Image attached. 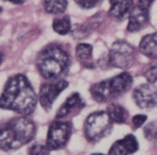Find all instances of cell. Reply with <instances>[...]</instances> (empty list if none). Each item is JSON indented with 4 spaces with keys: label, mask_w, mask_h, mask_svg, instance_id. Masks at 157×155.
<instances>
[{
    "label": "cell",
    "mask_w": 157,
    "mask_h": 155,
    "mask_svg": "<svg viewBox=\"0 0 157 155\" xmlns=\"http://www.w3.org/2000/svg\"><path fill=\"white\" fill-rule=\"evenodd\" d=\"M38 96L29 80L24 74H15L9 78L3 88L0 106L21 115H30L37 107Z\"/></svg>",
    "instance_id": "obj_1"
},
{
    "label": "cell",
    "mask_w": 157,
    "mask_h": 155,
    "mask_svg": "<svg viewBox=\"0 0 157 155\" xmlns=\"http://www.w3.org/2000/svg\"><path fill=\"white\" fill-rule=\"evenodd\" d=\"M36 66L44 79H60L69 69L70 55L61 46L51 44L39 53L36 60Z\"/></svg>",
    "instance_id": "obj_2"
},
{
    "label": "cell",
    "mask_w": 157,
    "mask_h": 155,
    "mask_svg": "<svg viewBox=\"0 0 157 155\" xmlns=\"http://www.w3.org/2000/svg\"><path fill=\"white\" fill-rule=\"evenodd\" d=\"M36 125L26 115L15 118L6 123L1 129L0 146L5 151L16 150L35 138Z\"/></svg>",
    "instance_id": "obj_3"
},
{
    "label": "cell",
    "mask_w": 157,
    "mask_h": 155,
    "mask_svg": "<svg viewBox=\"0 0 157 155\" xmlns=\"http://www.w3.org/2000/svg\"><path fill=\"white\" fill-rule=\"evenodd\" d=\"M132 76L128 72H122L109 80L98 82L90 86V94L97 103H108L122 96L130 90Z\"/></svg>",
    "instance_id": "obj_4"
},
{
    "label": "cell",
    "mask_w": 157,
    "mask_h": 155,
    "mask_svg": "<svg viewBox=\"0 0 157 155\" xmlns=\"http://www.w3.org/2000/svg\"><path fill=\"white\" fill-rule=\"evenodd\" d=\"M112 120L107 111L90 113L84 123V135L90 142H97L107 137L112 130Z\"/></svg>",
    "instance_id": "obj_5"
},
{
    "label": "cell",
    "mask_w": 157,
    "mask_h": 155,
    "mask_svg": "<svg viewBox=\"0 0 157 155\" xmlns=\"http://www.w3.org/2000/svg\"><path fill=\"white\" fill-rule=\"evenodd\" d=\"M108 59L112 67L127 69L135 61L136 50L126 41H116L110 48Z\"/></svg>",
    "instance_id": "obj_6"
},
{
    "label": "cell",
    "mask_w": 157,
    "mask_h": 155,
    "mask_svg": "<svg viewBox=\"0 0 157 155\" xmlns=\"http://www.w3.org/2000/svg\"><path fill=\"white\" fill-rule=\"evenodd\" d=\"M72 133V124L70 122L55 121L48 127L46 145L52 150H57L67 144Z\"/></svg>",
    "instance_id": "obj_7"
},
{
    "label": "cell",
    "mask_w": 157,
    "mask_h": 155,
    "mask_svg": "<svg viewBox=\"0 0 157 155\" xmlns=\"http://www.w3.org/2000/svg\"><path fill=\"white\" fill-rule=\"evenodd\" d=\"M69 82L63 79L51 80V82L42 84L39 93V101L42 108H44L46 111H50L55 99L63 90L67 88Z\"/></svg>",
    "instance_id": "obj_8"
},
{
    "label": "cell",
    "mask_w": 157,
    "mask_h": 155,
    "mask_svg": "<svg viewBox=\"0 0 157 155\" xmlns=\"http://www.w3.org/2000/svg\"><path fill=\"white\" fill-rule=\"evenodd\" d=\"M132 98L141 109H151L157 106V88L152 83L139 85L133 91Z\"/></svg>",
    "instance_id": "obj_9"
},
{
    "label": "cell",
    "mask_w": 157,
    "mask_h": 155,
    "mask_svg": "<svg viewBox=\"0 0 157 155\" xmlns=\"http://www.w3.org/2000/svg\"><path fill=\"white\" fill-rule=\"evenodd\" d=\"M147 10L141 9L140 7L136 6L131 10L130 14L128 16V26L127 30L129 33H136L143 29L147 25L148 20H150V14Z\"/></svg>",
    "instance_id": "obj_10"
},
{
    "label": "cell",
    "mask_w": 157,
    "mask_h": 155,
    "mask_svg": "<svg viewBox=\"0 0 157 155\" xmlns=\"http://www.w3.org/2000/svg\"><path fill=\"white\" fill-rule=\"evenodd\" d=\"M85 107V103L78 93H72L56 113V118H65L72 112H78Z\"/></svg>",
    "instance_id": "obj_11"
},
{
    "label": "cell",
    "mask_w": 157,
    "mask_h": 155,
    "mask_svg": "<svg viewBox=\"0 0 157 155\" xmlns=\"http://www.w3.org/2000/svg\"><path fill=\"white\" fill-rule=\"evenodd\" d=\"M109 15L117 21H123L128 17L133 9V0H109Z\"/></svg>",
    "instance_id": "obj_12"
},
{
    "label": "cell",
    "mask_w": 157,
    "mask_h": 155,
    "mask_svg": "<svg viewBox=\"0 0 157 155\" xmlns=\"http://www.w3.org/2000/svg\"><path fill=\"white\" fill-rule=\"evenodd\" d=\"M139 149V143L133 135H127L122 140L114 142L113 145L109 150V154H131Z\"/></svg>",
    "instance_id": "obj_13"
},
{
    "label": "cell",
    "mask_w": 157,
    "mask_h": 155,
    "mask_svg": "<svg viewBox=\"0 0 157 155\" xmlns=\"http://www.w3.org/2000/svg\"><path fill=\"white\" fill-rule=\"evenodd\" d=\"M139 51L146 57L152 59L157 58V33H148L141 39Z\"/></svg>",
    "instance_id": "obj_14"
},
{
    "label": "cell",
    "mask_w": 157,
    "mask_h": 155,
    "mask_svg": "<svg viewBox=\"0 0 157 155\" xmlns=\"http://www.w3.org/2000/svg\"><path fill=\"white\" fill-rule=\"evenodd\" d=\"M75 54L80 63L86 68H94L93 63V46L87 43H80L75 48Z\"/></svg>",
    "instance_id": "obj_15"
},
{
    "label": "cell",
    "mask_w": 157,
    "mask_h": 155,
    "mask_svg": "<svg viewBox=\"0 0 157 155\" xmlns=\"http://www.w3.org/2000/svg\"><path fill=\"white\" fill-rule=\"evenodd\" d=\"M107 112L109 114L110 118L112 120V122L117 123V124H124L127 121V118H128L127 110L122 106L117 105V103H111V105L108 106Z\"/></svg>",
    "instance_id": "obj_16"
},
{
    "label": "cell",
    "mask_w": 157,
    "mask_h": 155,
    "mask_svg": "<svg viewBox=\"0 0 157 155\" xmlns=\"http://www.w3.org/2000/svg\"><path fill=\"white\" fill-rule=\"evenodd\" d=\"M67 0H44V10L50 14H61L66 11Z\"/></svg>",
    "instance_id": "obj_17"
},
{
    "label": "cell",
    "mask_w": 157,
    "mask_h": 155,
    "mask_svg": "<svg viewBox=\"0 0 157 155\" xmlns=\"http://www.w3.org/2000/svg\"><path fill=\"white\" fill-rule=\"evenodd\" d=\"M55 33H59L61 36L68 35L71 31V21L69 16H63V17H57L53 21L52 25Z\"/></svg>",
    "instance_id": "obj_18"
},
{
    "label": "cell",
    "mask_w": 157,
    "mask_h": 155,
    "mask_svg": "<svg viewBox=\"0 0 157 155\" xmlns=\"http://www.w3.org/2000/svg\"><path fill=\"white\" fill-rule=\"evenodd\" d=\"M143 76L148 83H155L157 81V65H150L143 71Z\"/></svg>",
    "instance_id": "obj_19"
},
{
    "label": "cell",
    "mask_w": 157,
    "mask_h": 155,
    "mask_svg": "<svg viewBox=\"0 0 157 155\" xmlns=\"http://www.w3.org/2000/svg\"><path fill=\"white\" fill-rule=\"evenodd\" d=\"M74 1L78 7L83 8V9H93L100 5L103 0H74Z\"/></svg>",
    "instance_id": "obj_20"
},
{
    "label": "cell",
    "mask_w": 157,
    "mask_h": 155,
    "mask_svg": "<svg viewBox=\"0 0 157 155\" xmlns=\"http://www.w3.org/2000/svg\"><path fill=\"white\" fill-rule=\"evenodd\" d=\"M50 149L48 148V145H43V144H40V143H36L33 144V146H30V149L28 150L29 154H48L50 153Z\"/></svg>",
    "instance_id": "obj_21"
},
{
    "label": "cell",
    "mask_w": 157,
    "mask_h": 155,
    "mask_svg": "<svg viewBox=\"0 0 157 155\" xmlns=\"http://www.w3.org/2000/svg\"><path fill=\"white\" fill-rule=\"evenodd\" d=\"M146 120H147V116L146 115H144V114H138V115H135L132 118V124L136 128H138V127H141L146 122Z\"/></svg>",
    "instance_id": "obj_22"
},
{
    "label": "cell",
    "mask_w": 157,
    "mask_h": 155,
    "mask_svg": "<svg viewBox=\"0 0 157 155\" xmlns=\"http://www.w3.org/2000/svg\"><path fill=\"white\" fill-rule=\"evenodd\" d=\"M154 1H155V0H138L137 6L141 8V9H144V10H147V11H150L151 6L153 5V2H154Z\"/></svg>",
    "instance_id": "obj_23"
},
{
    "label": "cell",
    "mask_w": 157,
    "mask_h": 155,
    "mask_svg": "<svg viewBox=\"0 0 157 155\" xmlns=\"http://www.w3.org/2000/svg\"><path fill=\"white\" fill-rule=\"evenodd\" d=\"M10 2L14 3V5H22V3H24L26 0H9Z\"/></svg>",
    "instance_id": "obj_24"
},
{
    "label": "cell",
    "mask_w": 157,
    "mask_h": 155,
    "mask_svg": "<svg viewBox=\"0 0 157 155\" xmlns=\"http://www.w3.org/2000/svg\"><path fill=\"white\" fill-rule=\"evenodd\" d=\"M155 142H156V145H157V133L155 134Z\"/></svg>",
    "instance_id": "obj_25"
}]
</instances>
